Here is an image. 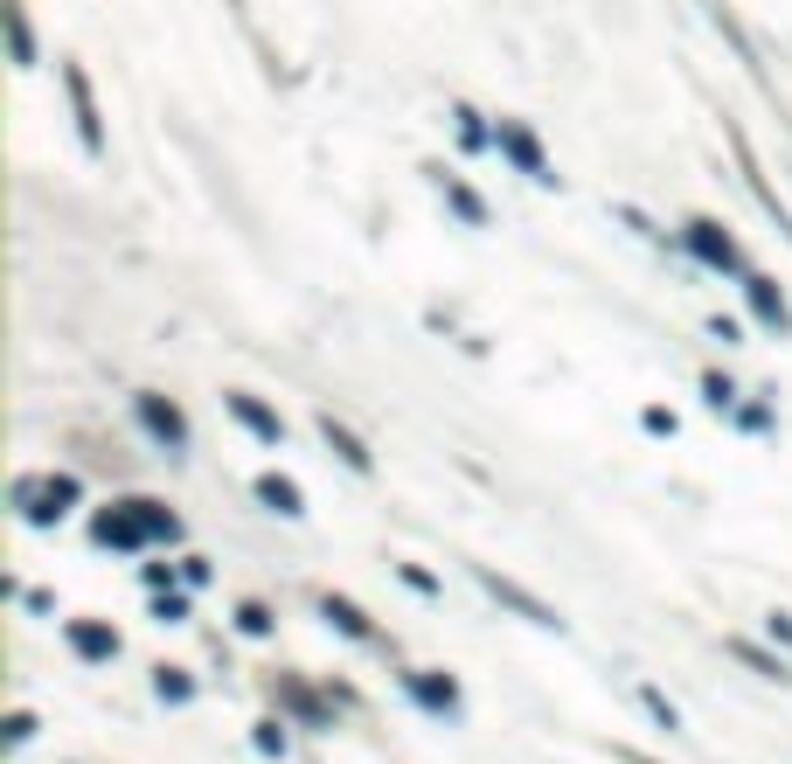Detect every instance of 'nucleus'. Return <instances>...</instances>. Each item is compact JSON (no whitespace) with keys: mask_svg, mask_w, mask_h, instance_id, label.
Wrapping results in <instances>:
<instances>
[{"mask_svg":"<svg viewBox=\"0 0 792 764\" xmlns=\"http://www.w3.org/2000/svg\"><path fill=\"white\" fill-rule=\"evenodd\" d=\"M321 612H327L341 632H348V640H376V625L362 619V604H348V598H321Z\"/></svg>","mask_w":792,"mask_h":764,"instance_id":"13","label":"nucleus"},{"mask_svg":"<svg viewBox=\"0 0 792 764\" xmlns=\"http://www.w3.org/2000/svg\"><path fill=\"white\" fill-rule=\"evenodd\" d=\"M8 42H14V63H35V42H29V21H21V8H8Z\"/></svg>","mask_w":792,"mask_h":764,"instance_id":"17","label":"nucleus"},{"mask_svg":"<svg viewBox=\"0 0 792 764\" xmlns=\"http://www.w3.org/2000/svg\"><path fill=\"white\" fill-rule=\"evenodd\" d=\"M689 244H695V257H709V265H723V272L744 265V257H737V244H730L717 223H689Z\"/></svg>","mask_w":792,"mask_h":764,"instance_id":"6","label":"nucleus"},{"mask_svg":"<svg viewBox=\"0 0 792 764\" xmlns=\"http://www.w3.org/2000/svg\"><path fill=\"white\" fill-rule=\"evenodd\" d=\"M640 702H647V709H653V716H660V723H668V730H681V716H674V702H668V695H660V689H640Z\"/></svg>","mask_w":792,"mask_h":764,"instance_id":"20","label":"nucleus"},{"mask_svg":"<svg viewBox=\"0 0 792 764\" xmlns=\"http://www.w3.org/2000/svg\"><path fill=\"white\" fill-rule=\"evenodd\" d=\"M257 500H264L272 515H306L299 487H293V480H278V472H264V480H257Z\"/></svg>","mask_w":792,"mask_h":764,"instance_id":"12","label":"nucleus"},{"mask_svg":"<svg viewBox=\"0 0 792 764\" xmlns=\"http://www.w3.org/2000/svg\"><path fill=\"white\" fill-rule=\"evenodd\" d=\"M438 181H445V195H453V208H459L466 223H487V208H480V195H473V189H459L453 174H438Z\"/></svg>","mask_w":792,"mask_h":764,"instance_id":"16","label":"nucleus"},{"mask_svg":"<svg viewBox=\"0 0 792 764\" xmlns=\"http://www.w3.org/2000/svg\"><path fill=\"white\" fill-rule=\"evenodd\" d=\"M257 751L264 757H285V723H257Z\"/></svg>","mask_w":792,"mask_h":764,"instance_id":"19","label":"nucleus"},{"mask_svg":"<svg viewBox=\"0 0 792 764\" xmlns=\"http://www.w3.org/2000/svg\"><path fill=\"white\" fill-rule=\"evenodd\" d=\"M480 584H487V591H494L500 604H515V612H521V619H536V625H557V612H549V604H542V598H528L521 584H508V577H494V570H480Z\"/></svg>","mask_w":792,"mask_h":764,"instance_id":"4","label":"nucleus"},{"mask_svg":"<svg viewBox=\"0 0 792 764\" xmlns=\"http://www.w3.org/2000/svg\"><path fill=\"white\" fill-rule=\"evenodd\" d=\"M744 285H751V306H758L764 327H792V313H785V299L772 293V278H744Z\"/></svg>","mask_w":792,"mask_h":764,"instance_id":"14","label":"nucleus"},{"mask_svg":"<svg viewBox=\"0 0 792 764\" xmlns=\"http://www.w3.org/2000/svg\"><path fill=\"white\" fill-rule=\"evenodd\" d=\"M730 653H737V661H751L764 681H792V668H785V661H772V653H764V646H751V640H730Z\"/></svg>","mask_w":792,"mask_h":764,"instance_id":"15","label":"nucleus"},{"mask_svg":"<svg viewBox=\"0 0 792 764\" xmlns=\"http://www.w3.org/2000/svg\"><path fill=\"white\" fill-rule=\"evenodd\" d=\"M500 153H515V167H521V174H536V181H557V174H549V161H542V146L528 140L521 125H500Z\"/></svg>","mask_w":792,"mask_h":764,"instance_id":"7","label":"nucleus"},{"mask_svg":"<svg viewBox=\"0 0 792 764\" xmlns=\"http://www.w3.org/2000/svg\"><path fill=\"white\" fill-rule=\"evenodd\" d=\"M153 689H161L167 702H189V695H195V681L181 674V668H161V681H153Z\"/></svg>","mask_w":792,"mask_h":764,"instance_id":"18","label":"nucleus"},{"mask_svg":"<svg viewBox=\"0 0 792 764\" xmlns=\"http://www.w3.org/2000/svg\"><path fill=\"white\" fill-rule=\"evenodd\" d=\"M63 84H70V104H77V133H84V146L91 153H104V125H98V98H91V84H84V70H63Z\"/></svg>","mask_w":792,"mask_h":764,"instance_id":"3","label":"nucleus"},{"mask_svg":"<svg viewBox=\"0 0 792 764\" xmlns=\"http://www.w3.org/2000/svg\"><path fill=\"white\" fill-rule=\"evenodd\" d=\"M140 417H146V431H153V438H167V445H174V452L189 445V417H181L174 404H161V397H140Z\"/></svg>","mask_w":792,"mask_h":764,"instance_id":"5","label":"nucleus"},{"mask_svg":"<svg viewBox=\"0 0 792 764\" xmlns=\"http://www.w3.org/2000/svg\"><path fill=\"white\" fill-rule=\"evenodd\" d=\"M14 500H21V515H29V521H57L77 500V480H70V472H42V480H21Z\"/></svg>","mask_w":792,"mask_h":764,"instance_id":"2","label":"nucleus"},{"mask_svg":"<svg viewBox=\"0 0 792 764\" xmlns=\"http://www.w3.org/2000/svg\"><path fill=\"white\" fill-rule=\"evenodd\" d=\"M702 389H709V404H717V410L737 397V389H730V376H702Z\"/></svg>","mask_w":792,"mask_h":764,"instance_id":"21","label":"nucleus"},{"mask_svg":"<svg viewBox=\"0 0 792 764\" xmlns=\"http://www.w3.org/2000/svg\"><path fill=\"white\" fill-rule=\"evenodd\" d=\"M223 404H230V417H236V425H251V431H257L264 445H278V438H285V425H278V417L264 410L257 397H223Z\"/></svg>","mask_w":792,"mask_h":764,"instance_id":"8","label":"nucleus"},{"mask_svg":"<svg viewBox=\"0 0 792 764\" xmlns=\"http://www.w3.org/2000/svg\"><path fill=\"white\" fill-rule=\"evenodd\" d=\"M619 757H626V764H653V757H640V751H619Z\"/></svg>","mask_w":792,"mask_h":764,"instance_id":"24","label":"nucleus"},{"mask_svg":"<svg viewBox=\"0 0 792 764\" xmlns=\"http://www.w3.org/2000/svg\"><path fill=\"white\" fill-rule=\"evenodd\" d=\"M98 542H112V549H140L146 536H161V542H174L181 536V521L161 508V500H125V508H112V515H98V529H91Z\"/></svg>","mask_w":792,"mask_h":764,"instance_id":"1","label":"nucleus"},{"mask_svg":"<svg viewBox=\"0 0 792 764\" xmlns=\"http://www.w3.org/2000/svg\"><path fill=\"white\" fill-rule=\"evenodd\" d=\"M772 640H785V646H792V619H785V612H772Z\"/></svg>","mask_w":792,"mask_h":764,"instance_id":"23","label":"nucleus"},{"mask_svg":"<svg viewBox=\"0 0 792 764\" xmlns=\"http://www.w3.org/2000/svg\"><path fill=\"white\" fill-rule=\"evenodd\" d=\"M410 695L425 702V709H438V716H459V689H453V681H438V674H410Z\"/></svg>","mask_w":792,"mask_h":764,"instance_id":"10","label":"nucleus"},{"mask_svg":"<svg viewBox=\"0 0 792 764\" xmlns=\"http://www.w3.org/2000/svg\"><path fill=\"white\" fill-rule=\"evenodd\" d=\"M321 438H327V445H334V452L348 459L355 472H368V466H376V459H368V445H362V438H355L348 425H334V417H321Z\"/></svg>","mask_w":792,"mask_h":764,"instance_id":"11","label":"nucleus"},{"mask_svg":"<svg viewBox=\"0 0 792 764\" xmlns=\"http://www.w3.org/2000/svg\"><path fill=\"white\" fill-rule=\"evenodd\" d=\"M236 619H244V632H272V612H264V604H244Z\"/></svg>","mask_w":792,"mask_h":764,"instance_id":"22","label":"nucleus"},{"mask_svg":"<svg viewBox=\"0 0 792 764\" xmlns=\"http://www.w3.org/2000/svg\"><path fill=\"white\" fill-rule=\"evenodd\" d=\"M70 646L84 653V661H112V653H119V632H104V625H91V619H70Z\"/></svg>","mask_w":792,"mask_h":764,"instance_id":"9","label":"nucleus"}]
</instances>
